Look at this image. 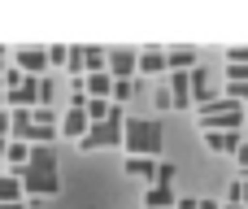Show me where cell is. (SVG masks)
<instances>
[{"label":"cell","mask_w":248,"mask_h":209,"mask_svg":"<svg viewBox=\"0 0 248 209\" xmlns=\"http://www.w3.org/2000/svg\"><path fill=\"white\" fill-rule=\"evenodd\" d=\"M17 183H22V196H57L61 192V175H57V153L52 148H31L26 166L17 170Z\"/></svg>","instance_id":"obj_1"},{"label":"cell","mask_w":248,"mask_h":209,"mask_svg":"<svg viewBox=\"0 0 248 209\" xmlns=\"http://www.w3.org/2000/svg\"><path fill=\"white\" fill-rule=\"evenodd\" d=\"M161 144H166V131H161L157 118H122V148H126V157L157 161Z\"/></svg>","instance_id":"obj_2"},{"label":"cell","mask_w":248,"mask_h":209,"mask_svg":"<svg viewBox=\"0 0 248 209\" xmlns=\"http://www.w3.org/2000/svg\"><path fill=\"white\" fill-rule=\"evenodd\" d=\"M196 118H201V131H240L244 127V109L227 96H214L209 105H196Z\"/></svg>","instance_id":"obj_3"},{"label":"cell","mask_w":248,"mask_h":209,"mask_svg":"<svg viewBox=\"0 0 248 209\" xmlns=\"http://www.w3.org/2000/svg\"><path fill=\"white\" fill-rule=\"evenodd\" d=\"M122 144V113L118 118H109V122H92L87 127V135L78 140V148L83 153H92V148H118Z\"/></svg>","instance_id":"obj_4"},{"label":"cell","mask_w":248,"mask_h":209,"mask_svg":"<svg viewBox=\"0 0 248 209\" xmlns=\"http://www.w3.org/2000/svg\"><path fill=\"white\" fill-rule=\"evenodd\" d=\"M13 65H17L26 79H44V74H48V57H44V48H17V52H13Z\"/></svg>","instance_id":"obj_5"},{"label":"cell","mask_w":248,"mask_h":209,"mask_svg":"<svg viewBox=\"0 0 248 209\" xmlns=\"http://www.w3.org/2000/svg\"><path fill=\"white\" fill-rule=\"evenodd\" d=\"M187 87H192V105H209V100H214V79H209V70L192 65V70H187Z\"/></svg>","instance_id":"obj_6"},{"label":"cell","mask_w":248,"mask_h":209,"mask_svg":"<svg viewBox=\"0 0 248 209\" xmlns=\"http://www.w3.org/2000/svg\"><path fill=\"white\" fill-rule=\"evenodd\" d=\"M57 131H61L65 140H83V135H87V113H83V105H70V109L61 113V122H57Z\"/></svg>","instance_id":"obj_7"},{"label":"cell","mask_w":248,"mask_h":209,"mask_svg":"<svg viewBox=\"0 0 248 209\" xmlns=\"http://www.w3.org/2000/svg\"><path fill=\"white\" fill-rule=\"evenodd\" d=\"M244 140H240V131H205V148L209 153H218V157H235V148H240Z\"/></svg>","instance_id":"obj_8"},{"label":"cell","mask_w":248,"mask_h":209,"mask_svg":"<svg viewBox=\"0 0 248 209\" xmlns=\"http://www.w3.org/2000/svg\"><path fill=\"white\" fill-rule=\"evenodd\" d=\"M161 70H166V52H161V48L135 52V74H161Z\"/></svg>","instance_id":"obj_9"},{"label":"cell","mask_w":248,"mask_h":209,"mask_svg":"<svg viewBox=\"0 0 248 209\" xmlns=\"http://www.w3.org/2000/svg\"><path fill=\"white\" fill-rule=\"evenodd\" d=\"M166 92H170V105H174V109H192V87H187V70H183V74H170V87H166Z\"/></svg>","instance_id":"obj_10"},{"label":"cell","mask_w":248,"mask_h":209,"mask_svg":"<svg viewBox=\"0 0 248 209\" xmlns=\"http://www.w3.org/2000/svg\"><path fill=\"white\" fill-rule=\"evenodd\" d=\"M174 188H157V183H148V192H144V209H174Z\"/></svg>","instance_id":"obj_11"},{"label":"cell","mask_w":248,"mask_h":209,"mask_svg":"<svg viewBox=\"0 0 248 209\" xmlns=\"http://www.w3.org/2000/svg\"><path fill=\"white\" fill-rule=\"evenodd\" d=\"M196 65V48H170L166 52V70L170 74H183V70H192Z\"/></svg>","instance_id":"obj_12"},{"label":"cell","mask_w":248,"mask_h":209,"mask_svg":"<svg viewBox=\"0 0 248 209\" xmlns=\"http://www.w3.org/2000/svg\"><path fill=\"white\" fill-rule=\"evenodd\" d=\"M17 201H26V196H22V183H17V175L9 170V175H0V205H17Z\"/></svg>","instance_id":"obj_13"},{"label":"cell","mask_w":248,"mask_h":209,"mask_svg":"<svg viewBox=\"0 0 248 209\" xmlns=\"http://www.w3.org/2000/svg\"><path fill=\"white\" fill-rule=\"evenodd\" d=\"M26 157H31V144H22V140H9V144H4V161L13 166V175L26 166Z\"/></svg>","instance_id":"obj_14"},{"label":"cell","mask_w":248,"mask_h":209,"mask_svg":"<svg viewBox=\"0 0 248 209\" xmlns=\"http://www.w3.org/2000/svg\"><path fill=\"white\" fill-rule=\"evenodd\" d=\"M126 175H135V179H148V183H153L157 161H148V157H126Z\"/></svg>","instance_id":"obj_15"},{"label":"cell","mask_w":248,"mask_h":209,"mask_svg":"<svg viewBox=\"0 0 248 209\" xmlns=\"http://www.w3.org/2000/svg\"><path fill=\"white\" fill-rule=\"evenodd\" d=\"M105 70V48H83V74Z\"/></svg>","instance_id":"obj_16"},{"label":"cell","mask_w":248,"mask_h":209,"mask_svg":"<svg viewBox=\"0 0 248 209\" xmlns=\"http://www.w3.org/2000/svg\"><path fill=\"white\" fill-rule=\"evenodd\" d=\"M131 96H135V83H113V92H109V105H118V109H122Z\"/></svg>","instance_id":"obj_17"},{"label":"cell","mask_w":248,"mask_h":209,"mask_svg":"<svg viewBox=\"0 0 248 209\" xmlns=\"http://www.w3.org/2000/svg\"><path fill=\"white\" fill-rule=\"evenodd\" d=\"M174 175H179V170H174V161H157L153 183H157V188H170V183H174Z\"/></svg>","instance_id":"obj_18"},{"label":"cell","mask_w":248,"mask_h":209,"mask_svg":"<svg viewBox=\"0 0 248 209\" xmlns=\"http://www.w3.org/2000/svg\"><path fill=\"white\" fill-rule=\"evenodd\" d=\"M227 100H235L240 109L248 105V83H227Z\"/></svg>","instance_id":"obj_19"},{"label":"cell","mask_w":248,"mask_h":209,"mask_svg":"<svg viewBox=\"0 0 248 209\" xmlns=\"http://www.w3.org/2000/svg\"><path fill=\"white\" fill-rule=\"evenodd\" d=\"M44 57H48V65H65V57H70V48H61V44H52V48H44Z\"/></svg>","instance_id":"obj_20"},{"label":"cell","mask_w":248,"mask_h":209,"mask_svg":"<svg viewBox=\"0 0 248 209\" xmlns=\"http://www.w3.org/2000/svg\"><path fill=\"white\" fill-rule=\"evenodd\" d=\"M227 83H248V61H240V65H227Z\"/></svg>","instance_id":"obj_21"},{"label":"cell","mask_w":248,"mask_h":209,"mask_svg":"<svg viewBox=\"0 0 248 209\" xmlns=\"http://www.w3.org/2000/svg\"><path fill=\"white\" fill-rule=\"evenodd\" d=\"M235 161H240V170L248 175V144H240V148H235Z\"/></svg>","instance_id":"obj_22"},{"label":"cell","mask_w":248,"mask_h":209,"mask_svg":"<svg viewBox=\"0 0 248 209\" xmlns=\"http://www.w3.org/2000/svg\"><path fill=\"white\" fill-rule=\"evenodd\" d=\"M0 140H9V109H0Z\"/></svg>","instance_id":"obj_23"},{"label":"cell","mask_w":248,"mask_h":209,"mask_svg":"<svg viewBox=\"0 0 248 209\" xmlns=\"http://www.w3.org/2000/svg\"><path fill=\"white\" fill-rule=\"evenodd\" d=\"M0 209H26V205H22V201H17V205H0Z\"/></svg>","instance_id":"obj_24"},{"label":"cell","mask_w":248,"mask_h":209,"mask_svg":"<svg viewBox=\"0 0 248 209\" xmlns=\"http://www.w3.org/2000/svg\"><path fill=\"white\" fill-rule=\"evenodd\" d=\"M0 74H4V48H0Z\"/></svg>","instance_id":"obj_25"},{"label":"cell","mask_w":248,"mask_h":209,"mask_svg":"<svg viewBox=\"0 0 248 209\" xmlns=\"http://www.w3.org/2000/svg\"><path fill=\"white\" fill-rule=\"evenodd\" d=\"M222 209H248V205H222Z\"/></svg>","instance_id":"obj_26"},{"label":"cell","mask_w":248,"mask_h":209,"mask_svg":"<svg viewBox=\"0 0 248 209\" xmlns=\"http://www.w3.org/2000/svg\"><path fill=\"white\" fill-rule=\"evenodd\" d=\"M4 144H9V140H0V157H4Z\"/></svg>","instance_id":"obj_27"}]
</instances>
